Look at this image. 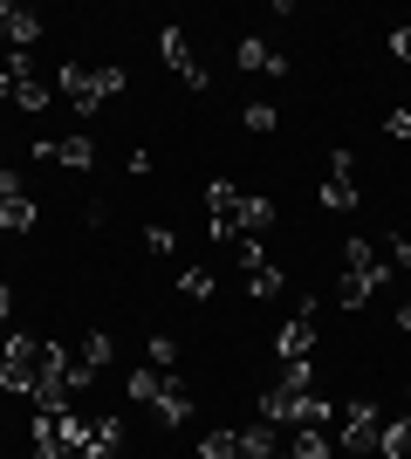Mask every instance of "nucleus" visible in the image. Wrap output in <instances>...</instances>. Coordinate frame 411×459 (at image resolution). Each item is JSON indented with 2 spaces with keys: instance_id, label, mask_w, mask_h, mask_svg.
Returning a JSON list of instances; mask_svg holds the SVG:
<instances>
[{
  "instance_id": "obj_26",
  "label": "nucleus",
  "mask_w": 411,
  "mask_h": 459,
  "mask_svg": "<svg viewBox=\"0 0 411 459\" xmlns=\"http://www.w3.org/2000/svg\"><path fill=\"white\" fill-rule=\"evenodd\" d=\"M14 14H21V7H7V0H0V48H7V35H14Z\"/></svg>"
},
{
  "instance_id": "obj_9",
  "label": "nucleus",
  "mask_w": 411,
  "mask_h": 459,
  "mask_svg": "<svg viewBox=\"0 0 411 459\" xmlns=\"http://www.w3.org/2000/svg\"><path fill=\"white\" fill-rule=\"evenodd\" d=\"M234 56H240V69H261V76H288V56H281V48H268L261 35H247Z\"/></svg>"
},
{
  "instance_id": "obj_11",
  "label": "nucleus",
  "mask_w": 411,
  "mask_h": 459,
  "mask_svg": "<svg viewBox=\"0 0 411 459\" xmlns=\"http://www.w3.org/2000/svg\"><path fill=\"white\" fill-rule=\"evenodd\" d=\"M281 288H288V274L274 268V261H261V268H247V295H254V302H274Z\"/></svg>"
},
{
  "instance_id": "obj_20",
  "label": "nucleus",
  "mask_w": 411,
  "mask_h": 459,
  "mask_svg": "<svg viewBox=\"0 0 411 459\" xmlns=\"http://www.w3.org/2000/svg\"><path fill=\"white\" fill-rule=\"evenodd\" d=\"M178 364V343L172 336H151V370H172Z\"/></svg>"
},
{
  "instance_id": "obj_6",
  "label": "nucleus",
  "mask_w": 411,
  "mask_h": 459,
  "mask_svg": "<svg viewBox=\"0 0 411 459\" xmlns=\"http://www.w3.org/2000/svg\"><path fill=\"white\" fill-rule=\"evenodd\" d=\"M35 158H48V165H69V172H90V165H97V137H90V131L35 137Z\"/></svg>"
},
{
  "instance_id": "obj_25",
  "label": "nucleus",
  "mask_w": 411,
  "mask_h": 459,
  "mask_svg": "<svg viewBox=\"0 0 411 459\" xmlns=\"http://www.w3.org/2000/svg\"><path fill=\"white\" fill-rule=\"evenodd\" d=\"M391 56H398V62H411V21H405V28L391 35Z\"/></svg>"
},
{
  "instance_id": "obj_1",
  "label": "nucleus",
  "mask_w": 411,
  "mask_h": 459,
  "mask_svg": "<svg viewBox=\"0 0 411 459\" xmlns=\"http://www.w3.org/2000/svg\"><path fill=\"white\" fill-rule=\"evenodd\" d=\"M206 220H213V240H247V233L274 227V199H254V192L213 178V186H206Z\"/></svg>"
},
{
  "instance_id": "obj_7",
  "label": "nucleus",
  "mask_w": 411,
  "mask_h": 459,
  "mask_svg": "<svg viewBox=\"0 0 411 459\" xmlns=\"http://www.w3.org/2000/svg\"><path fill=\"white\" fill-rule=\"evenodd\" d=\"M274 357H281V364H309V357H315V308L288 316V329L274 336Z\"/></svg>"
},
{
  "instance_id": "obj_22",
  "label": "nucleus",
  "mask_w": 411,
  "mask_h": 459,
  "mask_svg": "<svg viewBox=\"0 0 411 459\" xmlns=\"http://www.w3.org/2000/svg\"><path fill=\"white\" fill-rule=\"evenodd\" d=\"M144 247H151V254H158V261H165V254H172V247H178V240H172V227H151V233H144Z\"/></svg>"
},
{
  "instance_id": "obj_4",
  "label": "nucleus",
  "mask_w": 411,
  "mask_h": 459,
  "mask_svg": "<svg viewBox=\"0 0 411 459\" xmlns=\"http://www.w3.org/2000/svg\"><path fill=\"white\" fill-rule=\"evenodd\" d=\"M330 439H336V453H377V446H384V419H377V404H364V398L336 404Z\"/></svg>"
},
{
  "instance_id": "obj_2",
  "label": "nucleus",
  "mask_w": 411,
  "mask_h": 459,
  "mask_svg": "<svg viewBox=\"0 0 411 459\" xmlns=\"http://www.w3.org/2000/svg\"><path fill=\"white\" fill-rule=\"evenodd\" d=\"M117 90H124V69H82V62H69V69L56 76V96H62L76 117H97Z\"/></svg>"
},
{
  "instance_id": "obj_17",
  "label": "nucleus",
  "mask_w": 411,
  "mask_h": 459,
  "mask_svg": "<svg viewBox=\"0 0 411 459\" xmlns=\"http://www.w3.org/2000/svg\"><path fill=\"white\" fill-rule=\"evenodd\" d=\"M322 206H330V212H350L356 206V178H330V186H322Z\"/></svg>"
},
{
  "instance_id": "obj_5",
  "label": "nucleus",
  "mask_w": 411,
  "mask_h": 459,
  "mask_svg": "<svg viewBox=\"0 0 411 459\" xmlns=\"http://www.w3.org/2000/svg\"><path fill=\"white\" fill-rule=\"evenodd\" d=\"M158 56H165V69H172L178 82H185V90H206V62L193 56V35H185V28H165V35H158Z\"/></svg>"
},
{
  "instance_id": "obj_18",
  "label": "nucleus",
  "mask_w": 411,
  "mask_h": 459,
  "mask_svg": "<svg viewBox=\"0 0 411 459\" xmlns=\"http://www.w3.org/2000/svg\"><path fill=\"white\" fill-rule=\"evenodd\" d=\"M76 357H82V364H90V370H103V364H110V336H103V329H90Z\"/></svg>"
},
{
  "instance_id": "obj_21",
  "label": "nucleus",
  "mask_w": 411,
  "mask_h": 459,
  "mask_svg": "<svg viewBox=\"0 0 411 459\" xmlns=\"http://www.w3.org/2000/svg\"><path fill=\"white\" fill-rule=\"evenodd\" d=\"M391 274H411V240L405 233H391Z\"/></svg>"
},
{
  "instance_id": "obj_3",
  "label": "nucleus",
  "mask_w": 411,
  "mask_h": 459,
  "mask_svg": "<svg viewBox=\"0 0 411 459\" xmlns=\"http://www.w3.org/2000/svg\"><path fill=\"white\" fill-rule=\"evenodd\" d=\"M41 357H48V343H41V336H28V329H7V343H0V391H14V398H35V384H41Z\"/></svg>"
},
{
  "instance_id": "obj_10",
  "label": "nucleus",
  "mask_w": 411,
  "mask_h": 459,
  "mask_svg": "<svg viewBox=\"0 0 411 459\" xmlns=\"http://www.w3.org/2000/svg\"><path fill=\"white\" fill-rule=\"evenodd\" d=\"M158 419H165V425H185V419H193V391H185L172 370H165V391H158Z\"/></svg>"
},
{
  "instance_id": "obj_15",
  "label": "nucleus",
  "mask_w": 411,
  "mask_h": 459,
  "mask_svg": "<svg viewBox=\"0 0 411 459\" xmlns=\"http://www.w3.org/2000/svg\"><path fill=\"white\" fill-rule=\"evenodd\" d=\"M199 459H240V432H206V439H199Z\"/></svg>"
},
{
  "instance_id": "obj_8",
  "label": "nucleus",
  "mask_w": 411,
  "mask_h": 459,
  "mask_svg": "<svg viewBox=\"0 0 411 459\" xmlns=\"http://www.w3.org/2000/svg\"><path fill=\"white\" fill-rule=\"evenodd\" d=\"M124 453V419L117 411H97L90 419V446H82V459H117Z\"/></svg>"
},
{
  "instance_id": "obj_13",
  "label": "nucleus",
  "mask_w": 411,
  "mask_h": 459,
  "mask_svg": "<svg viewBox=\"0 0 411 459\" xmlns=\"http://www.w3.org/2000/svg\"><path fill=\"white\" fill-rule=\"evenodd\" d=\"M158 391H165V370L137 364V370H131V398H137V404H158Z\"/></svg>"
},
{
  "instance_id": "obj_14",
  "label": "nucleus",
  "mask_w": 411,
  "mask_h": 459,
  "mask_svg": "<svg viewBox=\"0 0 411 459\" xmlns=\"http://www.w3.org/2000/svg\"><path fill=\"white\" fill-rule=\"evenodd\" d=\"M377 459H411V419L384 425V446H377Z\"/></svg>"
},
{
  "instance_id": "obj_23",
  "label": "nucleus",
  "mask_w": 411,
  "mask_h": 459,
  "mask_svg": "<svg viewBox=\"0 0 411 459\" xmlns=\"http://www.w3.org/2000/svg\"><path fill=\"white\" fill-rule=\"evenodd\" d=\"M384 137H398V144H411V110H391V124H384Z\"/></svg>"
},
{
  "instance_id": "obj_27",
  "label": "nucleus",
  "mask_w": 411,
  "mask_h": 459,
  "mask_svg": "<svg viewBox=\"0 0 411 459\" xmlns=\"http://www.w3.org/2000/svg\"><path fill=\"white\" fill-rule=\"evenodd\" d=\"M398 329H405V336H411V302H398Z\"/></svg>"
},
{
  "instance_id": "obj_24",
  "label": "nucleus",
  "mask_w": 411,
  "mask_h": 459,
  "mask_svg": "<svg viewBox=\"0 0 411 459\" xmlns=\"http://www.w3.org/2000/svg\"><path fill=\"white\" fill-rule=\"evenodd\" d=\"M7 199H21V172H7V165H0V206H7Z\"/></svg>"
},
{
  "instance_id": "obj_12",
  "label": "nucleus",
  "mask_w": 411,
  "mask_h": 459,
  "mask_svg": "<svg viewBox=\"0 0 411 459\" xmlns=\"http://www.w3.org/2000/svg\"><path fill=\"white\" fill-rule=\"evenodd\" d=\"M14 103H21V110H48V103H56V82H41V76H21L14 82Z\"/></svg>"
},
{
  "instance_id": "obj_16",
  "label": "nucleus",
  "mask_w": 411,
  "mask_h": 459,
  "mask_svg": "<svg viewBox=\"0 0 411 459\" xmlns=\"http://www.w3.org/2000/svg\"><path fill=\"white\" fill-rule=\"evenodd\" d=\"M213 268H185V274H178V295H193V302H206V295H213Z\"/></svg>"
},
{
  "instance_id": "obj_19",
  "label": "nucleus",
  "mask_w": 411,
  "mask_h": 459,
  "mask_svg": "<svg viewBox=\"0 0 411 459\" xmlns=\"http://www.w3.org/2000/svg\"><path fill=\"white\" fill-rule=\"evenodd\" d=\"M240 117H247V131H274V124H281V117H274V103H247Z\"/></svg>"
}]
</instances>
